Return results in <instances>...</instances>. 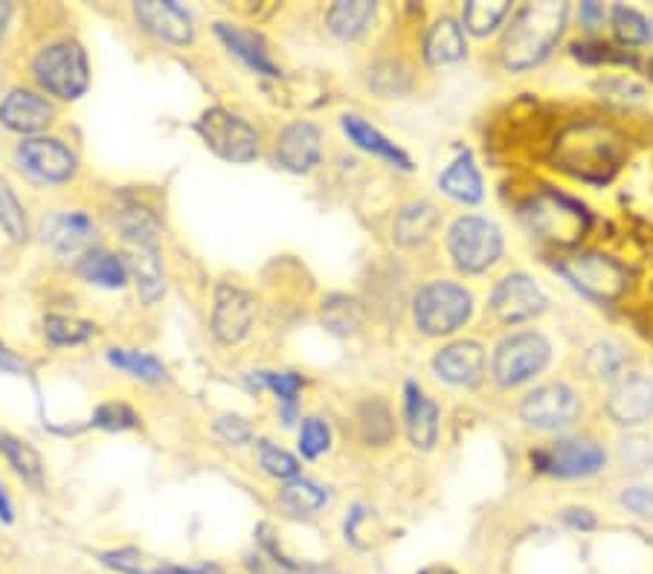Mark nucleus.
I'll list each match as a JSON object with an SVG mask.
<instances>
[{"instance_id": "1", "label": "nucleus", "mask_w": 653, "mask_h": 574, "mask_svg": "<svg viewBox=\"0 0 653 574\" xmlns=\"http://www.w3.org/2000/svg\"><path fill=\"white\" fill-rule=\"evenodd\" d=\"M569 3H526L511 21L502 38V61L509 70H529L541 64L560 41L567 26Z\"/></svg>"}, {"instance_id": "2", "label": "nucleus", "mask_w": 653, "mask_h": 574, "mask_svg": "<svg viewBox=\"0 0 653 574\" xmlns=\"http://www.w3.org/2000/svg\"><path fill=\"white\" fill-rule=\"evenodd\" d=\"M35 82L56 99L73 101L87 94L91 87V68H87V52L79 41H52L47 44L33 61Z\"/></svg>"}, {"instance_id": "3", "label": "nucleus", "mask_w": 653, "mask_h": 574, "mask_svg": "<svg viewBox=\"0 0 653 574\" xmlns=\"http://www.w3.org/2000/svg\"><path fill=\"white\" fill-rule=\"evenodd\" d=\"M474 299L456 282H430L416 296V325L427 337L453 334L471 320Z\"/></svg>"}, {"instance_id": "4", "label": "nucleus", "mask_w": 653, "mask_h": 574, "mask_svg": "<svg viewBox=\"0 0 653 574\" xmlns=\"http://www.w3.org/2000/svg\"><path fill=\"white\" fill-rule=\"evenodd\" d=\"M450 259L459 271L483 273L491 264L500 262L502 255V232L497 224L476 215H465L450 227L448 236Z\"/></svg>"}, {"instance_id": "5", "label": "nucleus", "mask_w": 653, "mask_h": 574, "mask_svg": "<svg viewBox=\"0 0 653 574\" xmlns=\"http://www.w3.org/2000/svg\"><path fill=\"white\" fill-rule=\"evenodd\" d=\"M198 134L221 160L245 166L259 157V131L247 119L224 108L204 110L198 119Z\"/></svg>"}, {"instance_id": "6", "label": "nucleus", "mask_w": 653, "mask_h": 574, "mask_svg": "<svg viewBox=\"0 0 653 574\" xmlns=\"http://www.w3.org/2000/svg\"><path fill=\"white\" fill-rule=\"evenodd\" d=\"M551 348L546 343V337H541L537 331H520L511 334L497 346L494 351V381L500 386L511 388L520 383L532 381L535 374H541L549 366Z\"/></svg>"}, {"instance_id": "7", "label": "nucleus", "mask_w": 653, "mask_h": 574, "mask_svg": "<svg viewBox=\"0 0 653 574\" xmlns=\"http://www.w3.org/2000/svg\"><path fill=\"white\" fill-rule=\"evenodd\" d=\"M526 218L546 241H555V244H572L590 227V212L567 194L555 192H544L529 203Z\"/></svg>"}, {"instance_id": "8", "label": "nucleus", "mask_w": 653, "mask_h": 574, "mask_svg": "<svg viewBox=\"0 0 653 574\" xmlns=\"http://www.w3.org/2000/svg\"><path fill=\"white\" fill-rule=\"evenodd\" d=\"M581 415V400L567 383H546L529 392L520 404V418L535 430H567Z\"/></svg>"}, {"instance_id": "9", "label": "nucleus", "mask_w": 653, "mask_h": 574, "mask_svg": "<svg viewBox=\"0 0 653 574\" xmlns=\"http://www.w3.org/2000/svg\"><path fill=\"white\" fill-rule=\"evenodd\" d=\"M604 462H607L604 450L590 439L558 441L549 450L532 453V465L541 474L558 476V479H586V476H595L604 467Z\"/></svg>"}, {"instance_id": "10", "label": "nucleus", "mask_w": 653, "mask_h": 574, "mask_svg": "<svg viewBox=\"0 0 653 574\" xmlns=\"http://www.w3.org/2000/svg\"><path fill=\"white\" fill-rule=\"evenodd\" d=\"M560 273L567 276L581 294L602 299V302H613L625 294L628 287V273L619 262H613L607 255L584 253L569 259L567 264H560Z\"/></svg>"}, {"instance_id": "11", "label": "nucleus", "mask_w": 653, "mask_h": 574, "mask_svg": "<svg viewBox=\"0 0 653 574\" xmlns=\"http://www.w3.org/2000/svg\"><path fill=\"white\" fill-rule=\"evenodd\" d=\"M17 166L41 183H68L76 175V154L56 136H33L17 145Z\"/></svg>"}, {"instance_id": "12", "label": "nucleus", "mask_w": 653, "mask_h": 574, "mask_svg": "<svg viewBox=\"0 0 653 574\" xmlns=\"http://www.w3.org/2000/svg\"><path fill=\"white\" fill-rule=\"evenodd\" d=\"M546 304H549L546 294L526 273H509L491 294V311L506 325L535 320L546 311Z\"/></svg>"}, {"instance_id": "13", "label": "nucleus", "mask_w": 653, "mask_h": 574, "mask_svg": "<svg viewBox=\"0 0 653 574\" xmlns=\"http://www.w3.org/2000/svg\"><path fill=\"white\" fill-rule=\"evenodd\" d=\"M256 322V299L236 285H218L213 304V334L224 346H236Z\"/></svg>"}, {"instance_id": "14", "label": "nucleus", "mask_w": 653, "mask_h": 574, "mask_svg": "<svg viewBox=\"0 0 653 574\" xmlns=\"http://www.w3.org/2000/svg\"><path fill=\"white\" fill-rule=\"evenodd\" d=\"M134 17L145 33H152L161 41H169L175 47H187L195 41L192 15L175 0H140L134 3Z\"/></svg>"}, {"instance_id": "15", "label": "nucleus", "mask_w": 653, "mask_h": 574, "mask_svg": "<svg viewBox=\"0 0 653 574\" xmlns=\"http://www.w3.org/2000/svg\"><path fill=\"white\" fill-rule=\"evenodd\" d=\"M607 415L621 427H639L653 415V381L642 372L621 374L607 395Z\"/></svg>"}, {"instance_id": "16", "label": "nucleus", "mask_w": 653, "mask_h": 574, "mask_svg": "<svg viewBox=\"0 0 653 574\" xmlns=\"http://www.w3.org/2000/svg\"><path fill=\"white\" fill-rule=\"evenodd\" d=\"M323 157V136L314 122H290L276 136V163L294 175H306Z\"/></svg>"}, {"instance_id": "17", "label": "nucleus", "mask_w": 653, "mask_h": 574, "mask_svg": "<svg viewBox=\"0 0 653 574\" xmlns=\"http://www.w3.org/2000/svg\"><path fill=\"white\" fill-rule=\"evenodd\" d=\"M434 369L441 381L450 386H479L485 374V351L474 339H459L450 343L434 357Z\"/></svg>"}, {"instance_id": "18", "label": "nucleus", "mask_w": 653, "mask_h": 574, "mask_svg": "<svg viewBox=\"0 0 653 574\" xmlns=\"http://www.w3.org/2000/svg\"><path fill=\"white\" fill-rule=\"evenodd\" d=\"M56 108L44 96L17 87L7 99L0 101V125L15 134H41L52 125Z\"/></svg>"}, {"instance_id": "19", "label": "nucleus", "mask_w": 653, "mask_h": 574, "mask_svg": "<svg viewBox=\"0 0 653 574\" xmlns=\"http://www.w3.org/2000/svg\"><path fill=\"white\" fill-rule=\"evenodd\" d=\"M44 244L52 247V253L76 255L91 250L94 241V220L82 210L52 212L44 218Z\"/></svg>"}, {"instance_id": "20", "label": "nucleus", "mask_w": 653, "mask_h": 574, "mask_svg": "<svg viewBox=\"0 0 653 574\" xmlns=\"http://www.w3.org/2000/svg\"><path fill=\"white\" fill-rule=\"evenodd\" d=\"M215 35H218L221 44H224L241 64H247V68L253 70V73H262V76L271 79L282 76V70L276 68V61L271 59V50H268V44H264V38L259 33L245 29V26L218 21V24H215Z\"/></svg>"}, {"instance_id": "21", "label": "nucleus", "mask_w": 653, "mask_h": 574, "mask_svg": "<svg viewBox=\"0 0 653 574\" xmlns=\"http://www.w3.org/2000/svg\"><path fill=\"white\" fill-rule=\"evenodd\" d=\"M99 563L119 574H218L215 566H180V563L154 558V554H149V551L143 549H134V546L103 551V554H99Z\"/></svg>"}, {"instance_id": "22", "label": "nucleus", "mask_w": 653, "mask_h": 574, "mask_svg": "<svg viewBox=\"0 0 653 574\" xmlns=\"http://www.w3.org/2000/svg\"><path fill=\"white\" fill-rule=\"evenodd\" d=\"M128 273L134 276L136 294L145 304H154L166 294V273L157 244H134L128 247Z\"/></svg>"}, {"instance_id": "23", "label": "nucleus", "mask_w": 653, "mask_h": 574, "mask_svg": "<svg viewBox=\"0 0 653 574\" xmlns=\"http://www.w3.org/2000/svg\"><path fill=\"white\" fill-rule=\"evenodd\" d=\"M340 125H343L346 136L357 145V148H364V152L375 154V157H381V160H387L390 166H395V169L401 171L413 169L409 154L401 152L395 143H390V140H387L378 128L369 125L364 117H357V113H343V117H340Z\"/></svg>"}, {"instance_id": "24", "label": "nucleus", "mask_w": 653, "mask_h": 574, "mask_svg": "<svg viewBox=\"0 0 653 574\" xmlns=\"http://www.w3.org/2000/svg\"><path fill=\"white\" fill-rule=\"evenodd\" d=\"M404 418H407V435L409 441L422 450H430L439 435V406L425 395V388L416 383H407L404 388Z\"/></svg>"}, {"instance_id": "25", "label": "nucleus", "mask_w": 653, "mask_h": 574, "mask_svg": "<svg viewBox=\"0 0 653 574\" xmlns=\"http://www.w3.org/2000/svg\"><path fill=\"white\" fill-rule=\"evenodd\" d=\"M114 224L128 241V247L157 244V236H161L157 215L136 198H119L117 210H114Z\"/></svg>"}, {"instance_id": "26", "label": "nucleus", "mask_w": 653, "mask_h": 574, "mask_svg": "<svg viewBox=\"0 0 653 574\" xmlns=\"http://www.w3.org/2000/svg\"><path fill=\"white\" fill-rule=\"evenodd\" d=\"M76 273L87 285L105 287V290H119L128 282V267L119 255L108 253V250H96L91 247L87 253L79 255Z\"/></svg>"}, {"instance_id": "27", "label": "nucleus", "mask_w": 653, "mask_h": 574, "mask_svg": "<svg viewBox=\"0 0 653 574\" xmlns=\"http://www.w3.org/2000/svg\"><path fill=\"white\" fill-rule=\"evenodd\" d=\"M425 56L430 64L444 68V64H456L465 59V33L453 17H439L425 41Z\"/></svg>"}, {"instance_id": "28", "label": "nucleus", "mask_w": 653, "mask_h": 574, "mask_svg": "<svg viewBox=\"0 0 653 574\" xmlns=\"http://www.w3.org/2000/svg\"><path fill=\"white\" fill-rule=\"evenodd\" d=\"M441 192L450 194L459 203H479L483 201V178L476 169L471 152L459 154L456 160L450 163L448 171L439 178Z\"/></svg>"}, {"instance_id": "29", "label": "nucleus", "mask_w": 653, "mask_h": 574, "mask_svg": "<svg viewBox=\"0 0 653 574\" xmlns=\"http://www.w3.org/2000/svg\"><path fill=\"white\" fill-rule=\"evenodd\" d=\"M436 224H439V212L430 201L407 203L395 218V241L401 247H416L434 236Z\"/></svg>"}, {"instance_id": "30", "label": "nucleus", "mask_w": 653, "mask_h": 574, "mask_svg": "<svg viewBox=\"0 0 653 574\" xmlns=\"http://www.w3.org/2000/svg\"><path fill=\"white\" fill-rule=\"evenodd\" d=\"M372 17L375 3H369V0H340V3H334V7L329 9L325 21H329V29L337 35V38L355 41V38H360V35L369 29Z\"/></svg>"}, {"instance_id": "31", "label": "nucleus", "mask_w": 653, "mask_h": 574, "mask_svg": "<svg viewBox=\"0 0 653 574\" xmlns=\"http://www.w3.org/2000/svg\"><path fill=\"white\" fill-rule=\"evenodd\" d=\"M0 456L7 458L9 467L15 470L26 485H33V488H44V465L41 456H38V450L33 444H26L12 432L0 430Z\"/></svg>"}, {"instance_id": "32", "label": "nucleus", "mask_w": 653, "mask_h": 574, "mask_svg": "<svg viewBox=\"0 0 653 574\" xmlns=\"http://www.w3.org/2000/svg\"><path fill=\"white\" fill-rule=\"evenodd\" d=\"M280 505L288 511L290 516H311L317 511H323L329 505V490L323 485H317L311 479H290L285 488L280 490Z\"/></svg>"}, {"instance_id": "33", "label": "nucleus", "mask_w": 653, "mask_h": 574, "mask_svg": "<svg viewBox=\"0 0 653 574\" xmlns=\"http://www.w3.org/2000/svg\"><path fill=\"white\" fill-rule=\"evenodd\" d=\"M114 369L119 372H128L131 378H140L145 383H163L166 381V366L157 360L149 351H131V348H108V355H105Z\"/></svg>"}, {"instance_id": "34", "label": "nucleus", "mask_w": 653, "mask_h": 574, "mask_svg": "<svg viewBox=\"0 0 653 574\" xmlns=\"http://www.w3.org/2000/svg\"><path fill=\"white\" fill-rule=\"evenodd\" d=\"M44 337L50 339L56 348L82 346V343L96 337V325L91 320L68 316V313H50L44 320Z\"/></svg>"}, {"instance_id": "35", "label": "nucleus", "mask_w": 653, "mask_h": 574, "mask_svg": "<svg viewBox=\"0 0 653 574\" xmlns=\"http://www.w3.org/2000/svg\"><path fill=\"white\" fill-rule=\"evenodd\" d=\"M509 15V3L497 0V3H485V0H471L465 3L462 21L474 35H488L502 24V17Z\"/></svg>"}, {"instance_id": "36", "label": "nucleus", "mask_w": 653, "mask_h": 574, "mask_svg": "<svg viewBox=\"0 0 653 574\" xmlns=\"http://www.w3.org/2000/svg\"><path fill=\"white\" fill-rule=\"evenodd\" d=\"M613 33L621 44H645L651 38V24L642 12L630 7H613Z\"/></svg>"}, {"instance_id": "37", "label": "nucleus", "mask_w": 653, "mask_h": 574, "mask_svg": "<svg viewBox=\"0 0 653 574\" xmlns=\"http://www.w3.org/2000/svg\"><path fill=\"white\" fill-rule=\"evenodd\" d=\"M136 412L128 404H119V400H110V404L96 406L94 415H91V427L105 432H126L136 427Z\"/></svg>"}, {"instance_id": "38", "label": "nucleus", "mask_w": 653, "mask_h": 574, "mask_svg": "<svg viewBox=\"0 0 653 574\" xmlns=\"http://www.w3.org/2000/svg\"><path fill=\"white\" fill-rule=\"evenodd\" d=\"M323 320L331 331L337 334H348L360 325V311H357L355 299L346 296H331L329 302L323 304Z\"/></svg>"}, {"instance_id": "39", "label": "nucleus", "mask_w": 653, "mask_h": 574, "mask_svg": "<svg viewBox=\"0 0 653 574\" xmlns=\"http://www.w3.org/2000/svg\"><path fill=\"white\" fill-rule=\"evenodd\" d=\"M331 447V430L323 418H306L299 427V453L306 458H320Z\"/></svg>"}, {"instance_id": "40", "label": "nucleus", "mask_w": 653, "mask_h": 574, "mask_svg": "<svg viewBox=\"0 0 653 574\" xmlns=\"http://www.w3.org/2000/svg\"><path fill=\"white\" fill-rule=\"evenodd\" d=\"M0 227L7 229L15 241H26L24 206H21V201H17L15 192L7 183H0Z\"/></svg>"}, {"instance_id": "41", "label": "nucleus", "mask_w": 653, "mask_h": 574, "mask_svg": "<svg viewBox=\"0 0 653 574\" xmlns=\"http://www.w3.org/2000/svg\"><path fill=\"white\" fill-rule=\"evenodd\" d=\"M259 453H262V467L264 474L276 476V479H297L299 476V462L290 456L288 450L276 447L271 441H259Z\"/></svg>"}, {"instance_id": "42", "label": "nucleus", "mask_w": 653, "mask_h": 574, "mask_svg": "<svg viewBox=\"0 0 653 574\" xmlns=\"http://www.w3.org/2000/svg\"><path fill=\"white\" fill-rule=\"evenodd\" d=\"M625 363V355H621V348L610 346V343H604V346H595L590 355H586V372L593 374V378H616Z\"/></svg>"}, {"instance_id": "43", "label": "nucleus", "mask_w": 653, "mask_h": 574, "mask_svg": "<svg viewBox=\"0 0 653 574\" xmlns=\"http://www.w3.org/2000/svg\"><path fill=\"white\" fill-rule=\"evenodd\" d=\"M259 386L271 388L273 395H280V400L294 404L302 388V378L294 372H259Z\"/></svg>"}, {"instance_id": "44", "label": "nucleus", "mask_w": 653, "mask_h": 574, "mask_svg": "<svg viewBox=\"0 0 653 574\" xmlns=\"http://www.w3.org/2000/svg\"><path fill=\"white\" fill-rule=\"evenodd\" d=\"M215 432H218L221 439L227 441V444H247V441L253 439V430H250V423L245 418H238V415H221L218 421H215Z\"/></svg>"}, {"instance_id": "45", "label": "nucleus", "mask_w": 653, "mask_h": 574, "mask_svg": "<svg viewBox=\"0 0 653 574\" xmlns=\"http://www.w3.org/2000/svg\"><path fill=\"white\" fill-rule=\"evenodd\" d=\"M572 52L581 61H621V64H633L628 52H616L610 44H575Z\"/></svg>"}, {"instance_id": "46", "label": "nucleus", "mask_w": 653, "mask_h": 574, "mask_svg": "<svg viewBox=\"0 0 653 574\" xmlns=\"http://www.w3.org/2000/svg\"><path fill=\"white\" fill-rule=\"evenodd\" d=\"M621 505L639 516H653V493L645 488H630L621 493Z\"/></svg>"}, {"instance_id": "47", "label": "nucleus", "mask_w": 653, "mask_h": 574, "mask_svg": "<svg viewBox=\"0 0 653 574\" xmlns=\"http://www.w3.org/2000/svg\"><path fill=\"white\" fill-rule=\"evenodd\" d=\"M563 523H567L569 528H575V531H593L595 525H598V519H595L593 511H586V507H567V511H563Z\"/></svg>"}, {"instance_id": "48", "label": "nucleus", "mask_w": 653, "mask_h": 574, "mask_svg": "<svg viewBox=\"0 0 653 574\" xmlns=\"http://www.w3.org/2000/svg\"><path fill=\"white\" fill-rule=\"evenodd\" d=\"M26 363L0 339V374H24Z\"/></svg>"}, {"instance_id": "49", "label": "nucleus", "mask_w": 653, "mask_h": 574, "mask_svg": "<svg viewBox=\"0 0 653 574\" xmlns=\"http://www.w3.org/2000/svg\"><path fill=\"white\" fill-rule=\"evenodd\" d=\"M581 21H584V26L595 29L604 21V9L598 3H581Z\"/></svg>"}, {"instance_id": "50", "label": "nucleus", "mask_w": 653, "mask_h": 574, "mask_svg": "<svg viewBox=\"0 0 653 574\" xmlns=\"http://www.w3.org/2000/svg\"><path fill=\"white\" fill-rule=\"evenodd\" d=\"M250 569H253V574H288L290 569L280 566V563H268L264 558H250Z\"/></svg>"}, {"instance_id": "51", "label": "nucleus", "mask_w": 653, "mask_h": 574, "mask_svg": "<svg viewBox=\"0 0 653 574\" xmlns=\"http://www.w3.org/2000/svg\"><path fill=\"white\" fill-rule=\"evenodd\" d=\"M0 523L3 525L15 523V505H12V499H9V493L3 490V485H0Z\"/></svg>"}, {"instance_id": "52", "label": "nucleus", "mask_w": 653, "mask_h": 574, "mask_svg": "<svg viewBox=\"0 0 653 574\" xmlns=\"http://www.w3.org/2000/svg\"><path fill=\"white\" fill-rule=\"evenodd\" d=\"M9 15H12V7L9 3H0V38H3V29L9 24Z\"/></svg>"}, {"instance_id": "53", "label": "nucleus", "mask_w": 653, "mask_h": 574, "mask_svg": "<svg viewBox=\"0 0 653 574\" xmlns=\"http://www.w3.org/2000/svg\"><path fill=\"white\" fill-rule=\"evenodd\" d=\"M418 574H456V572H453V569H448V566H427V569H422Z\"/></svg>"}]
</instances>
